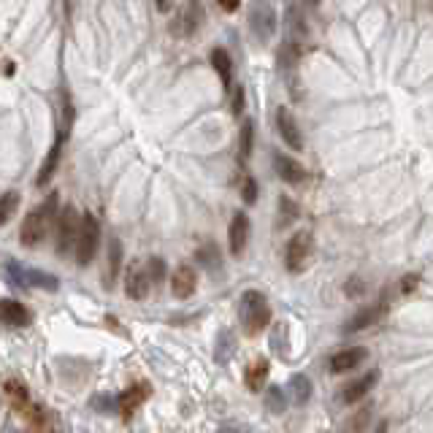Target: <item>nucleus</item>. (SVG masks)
<instances>
[{
    "label": "nucleus",
    "instance_id": "obj_22",
    "mask_svg": "<svg viewBox=\"0 0 433 433\" xmlns=\"http://www.w3.org/2000/svg\"><path fill=\"white\" fill-rule=\"evenodd\" d=\"M290 399H293L295 406H306L312 401V379L306 374L290 377Z\"/></svg>",
    "mask_w": 433,
    "mask_h": 433
},
{
    "label": "nucleus",
    "instance_id": "obj_40",
    "mask_svg": "<svg viewBox=\"0 0 433 433\" xmlns=\"http://www.w3.org/2000/svg\"><path fill=\"white\" fill-rule=\"evenodd\" d=\"M220 8L227 11V14H233V11H239V3H220Z\"/></svg>",
    "mask_w": 433,
    "mask_h": 433
},
{
    "label": "nucleus",
    "instance_id": "obj_21",
    "mask_svg": "<svg viewBox=\"0 0 433 433\" xmlns=\"http://www.w3.org/2000/svg\"><path fill=\"white\" fill-rule=\"evenodd\" d=\"M208 60H211L214 70L220 73V79H222V87H225L227 92H230V87H233V63H230V54H227L222 46H217V49H211Z\"/></svg>",
    "mask_w": 433,
    "mask_h": 433
},
{
    "label": "nucleus",
    "instance_id": "obj_25",
    "mask_svg": "<svg viewBox=\"0 0 433 433\" xmlns=\"http://www.w3.org/2000/svg\"><path fill=\"white\" fill-rule=\"evenodd\" d=\"M301 54H303V49H301V44H298V41H284V44L279 46V52H277L279 68L282 70L295 68V63L301 60Z\"/></svg>",
    "mask_w": 433,
    "mask_h": 433
},
{
    "label": "nucleus",
    "instance_id": "obj_24",
    "mask_svg": "<svg viewBox=\"0 0 433 433\" xmlns=\"http://www.w3.org/2000/svg\"><path fill=\"white\" fill-rule=\"evenodd\" d=\"M195 260L206 268V271H220V265H222V258H220V249H217V244L208 241L203 246H198V252H195Z\"/></svg>",
    "mask_w": 433,
    "mask_h": 433
},
{
    "label": "nucleus",
    "instance_id": "obj_37",
    "mask_svg": "<svg viewBox=\"0 0 433 433\" xmlns=\"http://www.w3.org/2000/svg\"><path fill=\"white\" fill-rule=\"evenodd\" d=\"M89 406H101V412H114L117 399H111V396H95V399L89 401Z\"/></svg>",
    "mask_w": 433,
    "mask_h": 433
},
{
    "label": "nucleus",
    "instance_id": "obj_31",
    "mask_svg": "<svg viewBox=\"0 0 433 433\" xmlns=\"http://www.w3.org/2000/svg\"><path fill=\"white\" fill-rule=\"evenodd\" d=\"M265 409L268 412H274V415H282L284 409H287V399H284V390L282 387H268L265 390Z\"/></svg>",
    "mask_w": 433,
    "mask_h": 433
},
{
    "label": "nucleus",
    "instance_id": "obj_27",
    "mask_svg": "<svg viewBox=\"0 0 433 433\" xmlns=\"http://www.w3.org/2000/svg\"><path fill=\"white\" fill-rule=\"evenodd\" d=\"M252 144H255V122L244 120L241 122V133H239V160L246 163L252 155Z\"/></svg>",
    "mask_w": 433,
    "mask_h": 433
},
{
    "label": "nucleus",
    "instance_id": "obj_34",
    "mask_svg": "<svg viewBox=\"0 0 433 433\" xmlns=\"http://www.w3.org/2000/svg\"><path fill=\"white\" fill-rule=\"evenodd\" d=\"M241 198H244V203H255V201H258V182H255L252 176H246V179H244Z\"/></svg>",
    "mask_w": 433,
    "mask_h": 433
},
{
    "label": "nucleus",
    "instance_id": "obj_4",
    "mask_svg": "<svg viewBox=\"0 0 433 433\" xmlns=\"http://www.w3.org/2000/svg\"><path fill=\"white\" fill-rule=\"evenodd\" d=\"M79 227H82V214L73 206H65L57 217V227H54V252L60 258L70 255V246L76 249V239H79Z\"/></svg>",
    "mask_w": 433,
    "mask_h": 433
},
{
    "label": "nucleus",
    "instance_id": "obj_12",
    "mask_svg": "<svg viewBox=\"0 0 433 433\" xmlns=\"http://www.w3.org/2000/svg\"><path fill=\"white\" fill-rule=\"evenodd\" d=\"M277 127H279V136H282V141H284L290 149H295V152H301V149H303V136H301V127H298L293 111H290L287 106H279L277 108Z\"/></svg>",
    "mask_w": 433,
    "mask_h": 433
},
{
    "label": "nucleus",
    "instance_id": "obj_28",
    "mask_svg": "<svg viewBox=\"0 0 433 433\" xmlns=\"http://www.w3.org/2000/svg\"><path fill=\"white\" fill-rule=\"evenodd\" d=\"M298 220V206H295L293 198H287V195H282L279 198V217H277V230H284V227H290Z\"/></svg>",
    "mask_w": 433,
    "mask_h": 433
},
{
    "label": "nucleus",
    "instance_id": "obj_6",
    "mask_svg": "<svg viewBox=\"0 0 433 433\" xmlns=\"http://www.w3.org/2000/svg\"><path fill=\"white\" fill-rule=\"evenodd\" d=\"M314 252V236L312 230H298L295 236H290V241L284 246V265L287 271H303L309 265V258Z\"/></svg>",
    "mask_w": 433,
    "mask_h": 433
},
{
    "label": "nucleus",
    "instance_id": "obj_16",
    "mask_svg": "<svg viewBox=\"0 0 433 433\" xmlns=\"http://www.w3.org/2000/svg\"><path fill=\"white\" fill-rule=\"evenodd\" d=\"M274 168H277L279 179L287 182V184H301L306 179V168L295 157H287L282 152H274Z\"/></svg>",
    "mask_w": 433,
    "mask_h": 433
},
{
    "label": "nucleus",
    "instance_id": "obj_32",
    "mask_svg": "<svg viewBox=\"0 0 433 433\" xmlns=\"http://www.w3.org/2000/svg\"><path fill=\"white\" fill-rule=\"evenodd\" d=\"M144 271H146V277L152 284H160V282H165V260L152 255V258L146 260V265H144Z\"/></svg>",
    "mask_w": 433,
    "mask_h": 433
},
{
    "label": "nucleus",
    "instance_id": "obj_43",
    "mask_svg": "<svg viewBox=\"0 0 433 433\" xmlns=\"http://www.w3.org/2000/svg\"><path fill=\"white\" fill-rule=\"evenodd\" d=\"M225 433H244V431H236V428H225Z\"/></svg>",
    "mask_w": 433,
    "mask_h": 433
},
{
    "label": "nucleus",
    "instance_id": "obj_29",
    "mask_svg": "<svg viewBox=\"0 0 433 433\" xmlns=\"http://www.w3.org/2000/svg\"><path fill=\"white\" fill-rule=\"evenodd\" d=\"M233 352H236V336H233L230 330H222V333L217 336V352H214V360H217V363H227Z\"/></svg>",
    "mask_w": 433,
    "mask_h": 433
},
{
    "label": "nucleus",
    "instance_id": "obj_26",
    "mask_svg": "<svg viewBox=\"0 0 433 433\" xmlns=\"http://www.w3.org/2000/svg\"><path fill=\"white\" fill-rule=\"evenodd\" d=\"M19 201H22V195H19L17 190H8L0 195V227L14 220V214H17V208H19Z\"/></svg>",
    "mask_w": 433,
    "mask_h": 433
},
{
    "label": "nucleus",
    "instance_id": "obj_35",
    "mask_svg": "<svg viewBox=\"0 0 433 433\" xmlns=\"http://www.w3.org/2000/svg\"><path fill=\"white\" fill-rule=\"evenodd\" d=\"M344 293L349 295V298H360V295L365 293V284L358 277H349L344 284Z\"/></svg>",
    "mask_w": 433,
    "mask_h": 433
},
{
    "label": "nucleus",
    "instance_id": "obj_15",
    "mask_svg": "<svg viewBox=\"0 0 433 433\" xmlns=\"http://www.w3.org/2000/svg\"><path fill=\"white\" fill-rule=\"evenodd\" d=\"M171 290H173V295L182 298V301H187V298L198 290V274H195L192 265H179V268L173 271Z\"/></svg>",
    "mask_w": 433,
    "mask_h": 433
},
{
    "label": "nucleus",
    "instance_id": "obj_2",
    "mask_svg": "<svg viewBox=\"0 0 433 433\" xmlns=\"http://www.w3.org/2000/svg\"><path fill=\"white\" fill-rule=\"evenodd\" d=\"M239 317H241V328L246 336H258L268 328L271 322V306L268 298L260 290H246L239 303Z\"/></svg>",
    "mask_w": 433,
    "mask_h": 433
},
{
    "label": "nucleus",
    "instance_id": "obj_3",
    "mask_svg": "<svg viewBox=\"0 0 433 433\" xmlns=\"http://www.w3.org/2000/svg\"><path fill=\"white\" fill-rule=\"evenodd\" d=\"M6 274L11 279V284H17V287H38V290H49V293L60 290V279L54 277V274L41 271V268H30V265H22L19 260H8L6 263Z\"/></svg>",
    "mask_w": 433,
    "mask_h": 433
},
{
    "label": "nucleus",
    "instance_id": "obj_42",
    "mask_svg": "<svg viewBox=\"0 0 433 433\" xmlns=\"http://www.w3.org/2000/svg\"><path fill=\"white\" fill-rule=\"evenodd\" d=\"M6 433H25V431H17V428H6Z\"/></svg>",
    "mask_w": 433,
    "mask_h": 433
},
{
    "label": "nucleus",
    "instance_id": "obj_33",
    "mask_svg": "<svg viewBox=\"0 0 433 433\" xmlns=\"http://www.w3.org/2000/svg\"><path fill=\"white\" fill-rule=\"evenodd\" d=\"M22 415L30 420V425H35V428H44L46 425V409L44 406H38V403H33V406H27Z\"/></svg>",
    "mask_w": 433,
    "mask_h": 433
},
{
    "label": "nucleus",
    "instance_id": "obj_18",
    "mask_svg": "<svg viewBox=\"0 0 433 433\" xmlns=\"http://www.w3.org/2000/svg\"><path fill=\"white\" fill-rule=\"evenodd\" d=\"M377 382H379V371L374 368V371H368V374L360 377V379L349 382L344 390H341V401H344V403H358V401L363 399L365 393H368Z\"/></svg>",
    "mask_w": 433,
    "mask_h": 433
},
{
    "label": "nucleus",
    "instance_id": "obj_14",
    "mask_svg": "<svg viewBox=\"0 0 433 433\" xmlns=\"http://www.w3.org/2000/svg\"><path fill=\"white\" fill-rule=\"evenodd\" d=\"M0 322L14 325V328H27L33 322V314H30L27 306H22L19 301L6 298V301H0Z\"/></svg>",
    "mask_w": 433,
    "mask_h": 433
},
{
    "label": "nucleus",
    "instance_id": "obj_13",
    "mask_svg": "<svg viewBox=\"0 0 433 433\" xmlns=\"http://www.w3.org/2000/svg\"><path fill=\"white\" fill-rule=\"evenodd\" d=\"M149 287H152V282L146 277V271H144V265H130L127 271H125V295L130 298V301H144L146 295H149Z\"/></svg>",
    "mask_w": 433,
    "mask_h": 433
},
{
    "label": "nucleus",
    "instance_id": "obj_23",
    "mask_svg": "<svg viewBox=\"0 0 433 433\" xmlns=\"http://www.w3.org/2000/svg\"><path fill=\"white\" fill-rule=\"evenodd\" d=\"M3 390H6V396L11 399V403L17 406L19 412H25L30 406V393H27V387L19 379H6L3 382Z\"/></svg>",
    "mask_w": 433,
    "mask_h": 433
},
{
    "label": "nucleus",
    "instance_id": "obj_20",
    "mask_svg": "<svg viewBox=\"0 0 433 433\" xmlns=\"http://www.w3.org/2000/svg\"><path fill=\"white\" fill-rule=\"evenodd\" d=\"M384 312V303H374V306H365L360 309L358 314H352L349 317V322L344 325V333H358V330L368 328L371 322H377L379 320V314Z\"/></svg>",
    "mask_w": 433,
    "mask_h": 433
},
{
    "label": "nucleus",
    "instance_id": "obj_11",
    "mask_svg": "<svg viewBox=\"0 0 433 433\" xmlns=\"http://www.w3.org/2000/svg\"><path fill=\"white\" fill-rule=\"evenodd\" d=\"M249 217L244 211H236L233 220H230V227H227V246H230V255L233 258H241L244 249H246V241H249Z\"/></svg>",
    "mask_w": 433,
    "mask_h": 433
},
{
    "label": "nucleus",
    "instance_id": "obj_7",
    "mask_svg": "<svg viewBox=\"0 0 433 433\" xmlns=\"http://www.w3.org/2000/svg\"><path fill=\"white\" fill-rule=\"evenodd\" d=\"M249 30L255 33L258 41H271L274 38V30H277V11L274 6L268 3H255L252 11H249Z\"/></svg>",
    "mask_w": 433,
    "mask_h": 433
},
{
    "label": "nucleus",
    "instance_id": "obj_36",
    "mask_svg": "<svg viewBox=\"0 0 433 433\" xmlns=\"http://www.w3.org/2000/svg\"><path fill=\"white\" fill-rule=\"evenodd\" d=\"M371 409L374 406H363V412L360 415H355L352 420H349V431H360V428H365V422H368V417H371Z\"/></svg>",
    "mask_w": 433,
    "mask_h": 433
},
{
    "label": "nucleus",
    "instance_id": "obj_39",
    "mask_svg": "<svg viewBox=\"0 0 433 433\" xmlns=\"http://www.w3.org/2000/svg\"><path fill=\"white\" fill-rule=\"evenodd\" d=\"M417 284H420V277H417V274H409V277H403V282H401V293H403V295L415 293Z\"/></svg>",
    "mask_w": 433,
    "mask_h": 433
},
{
    "label": "nucleus",
    "instance_id": "obj_9",
    "mask_svg": "<svg viewBox=\"0 0 433 433\" xmlns=\"http://www.w3.org/2000/svg\"><path fill=\"white\" fill-rule=\"evenodd\" d=\"M201 22H203V6H201V3H187V6H182L179 14L173 17L171 33L179 35V38H190V35L198 33Z\"/></svg>",
    "mask_w": 433,
    "mask_h": 433
},
{
    "label": "nucleus",
    "instance_id": "obj_8",
    "mask_svg": "<svg viewBox=\"0 0 433 433\" xmlns=\"http://www.w3.org/2000/svg\"><path fill=\"white\" fill-rule=\"evenodd\" d=\"M152 396V387L146 384V382H136V384H130L127 390H122L120 396H117V409H120V415L125 422H130L133 415H136V409L144 406V401Z\"/></svg>",
    "mask_w": 433,
    "mask_h": 433
},
{
    "label": "nucleus",
    "instance_id": "obj_10",
    "mask_svg": "<svg viewBox=\"0 0 433 433\" xmlns=\"http://www.w3.org/2000/svg\"><path fill=\"white\" fill-rule=\"evenodd\" d=\"M65 139H68V130H65V127H57L52 149H49V155L44 157L41 171L35 176V184H38V187H46V184L52 182V176L57 173V163H60V155H63V144H65Z\"/></svg>",
    "mask_w": 433,
    "mask_h": 433
},
{
    "label": "nucleus",
    "instance_id": "obj_5",
    "mask_svg": "<svg viewBox=\"0 0 433 433\" xmlns=\"http://www.w3.org/2000/svg\"><path fill=\"white\" fill-rule=\"evenodd\" d=\"M101 246V222L92 211L82 214V227H79V239H76V260L79 265H89L92 258L98 255Z\"/></svg>",
    "mask_w": 433,
    "mask_h": 433
},
{
    "label": "nucleus",
    "instance_id": "obj_17",
    "mask_svg": "<svg viewBox=\"0 0 433 433\" xmlns=\"http://www.w3.org/2000/svg\"><path fill=\"white\" fill-rule=\"evenodd\" d=\"M368 358V349L365 346H349V349H341L330 358V371L333 374H344V371H352L355 365H360Z\"/></svg>",
    "mask_w": 433,
    "mask_h": 433
},
{
    "label": "nucleus",
    "instance_id": "obj_38",
    "mask_svg": "<svg viewBox=\"0 0 433 433\" xmlns=\"http://www.w3.org/2000/svg\"><path fill=\"white\" fill-rule=\"evenodd\" d=\"M244 111V87H233V114L241 117Z\"/></svg>",
    "mask_w": 433,
    "mask_h": 433
},
{
    "label": "nucleus",
    "instance_id": "obj_30",
    "mask_svg": "<svg viewBox=\"0 0 433 433\" xmlns=\"http://www.w3.org/2000/svg\"><path fill=\"white\" fill-rule=\"evenodd\" d=\"M120 265H122V244H120V239H111V244H108V271H106L108 284L117 279Z\"/></svg>",
    "mask_w": 433,
    "mask_h": 433
},
{
    "label": "nucleus",
    "instance_id": "obj_19",
    "mask_svg": "<svg viewBox=\"0 0 433 433\" xmlns=\"http://www.w3.org/2000/svg\"><path fill=\"white\" fill-rule=\"evenodd\" d=\"M268 371H271V363H268L265 358H258L255 363L246 365V371H244V384H246V390H252V393H260V390L265 387Z\"/></svg>",
    "mask_w": 433,
    "mask_h": 433
},
{
    "label": "nucleus",
    "instance_id": "obj_1",
    "mask_svg": "<svg viewBox=\"0 0 433 433\" xmlns=\"http://www.w3.org/2000/svg\"><path fill=\"white\" fill-rule=\"evenodd\" d=\"M57 217H60V195L49 192V198L25 217L22 230H19V244L22 246H38L49 236L52 225H57Z\"/></svg>",
    "mask_w": 433,
    "mask_h": 433
},
{
    "label": "nucleus",
    "instance_id": "obj_41",
    "mask_svg": "<svg viewBox=\"0 0 433 433\" xmlns=\"http://www.w3.org/2000/svg\"><path fill=\"white\" fill-rule=\"evenodd\" d=\"M157 8H160V11H171L173 6L171 3H157Z\"/></svg>",
    "mask_w": 433,
    "mask_h": 433
}]
</instances>
